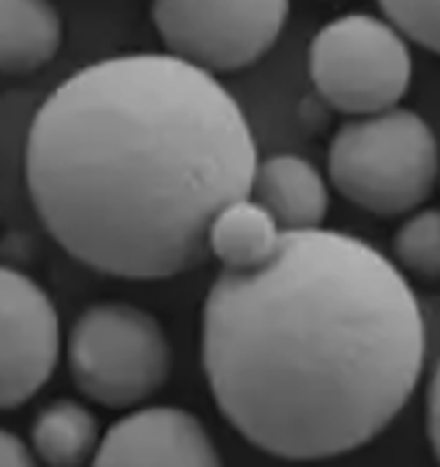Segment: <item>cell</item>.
Masks as SVG:
<instances>
[{
    "mask_svg": "<svg viewBox=\"0 0 440 467\" xmlns=\"http://www.w3.org/2000/svg\"><path fill=\"white\" fill-rule=\"evenodd\" d=\"M203 373L254 449L314 462L351 454L414 398L427 327L405 273L343 230L284 233L249 273L222 270L203 303Z\"/></svg>",
    "mask_w": 440,
    "mask_h": 467,
    "instance_id": "1",
    "label": "cell"
},
{
    "mask_svg": "<svg viewBox=\"0 0 440 467\" xmlns=\"http://www.w3.org/2000/svg\"><path fill=\"white\" fill-rule=\"evenodd\" d=\"M249 119L208 70L173 55L95 60L41 103L25 146L30 201L76 263L127 281L208 257V224L249 195Z\"/></svg>",
    "mask_w": 440,
    "mask_h": 467,
    "instance_id": "2",
    "label": "cell"
},
{
    "mask_svg": "<svg viewBox=\"0 0 440 467\" xmlns=\"http://www.w3.org/2000/svg\"><path fill=\"white\" fill-rule=\"evenodd\" d=\"M440 146L430 122L411 109L354 117L327 149L330 184L340 198L376 216L422 208L438 182Z\"/></svg>",
    "mask_w": 440,
    "mask_h": 467,
    "instance_id": "3",
    "label": "cell"
},
{
    "mask_svg": "<svg viewBox=\"0 0 440 467\" xmlns=\"http://www.w3.org/2000/svg\"><path fill=\"white\" fill-rule=\"evenodd\" d=\"M65 354L73 387L114 410L157 395L173 370V346L162 322L125 300L87 306L68 330Z\"/></svg>",
    "mask_w": 440,
    "mask_h": 467,
    "instance_id": "4",
    "label": "cell"
},
{
    "mask_svg": "<svg viewBox=\"0 0 440 467\" xmlns=\"http://www.w3.org/2000/svg\"><path fill=\"white\" fill-rule=\"evenodd\" d=\"M316 95L338 114L373 117L397 109L414 81L408 38L386 19L351 11L319 27L309 44Z\"/></svg>",
    "mask_w": 440,
    "mask_h": 467,
    "instance_id": "5",
    "label": "cell"
},
{
    "mask_svg": "<svg viewBox=\"0 0 440 467\" xmlns=\"http://www.w3.org/2000/svg\"><path fill=\"white\" fill-rule=\"evenodd\" d=\"M292 0H152L168 55L214 76L259 63L278 41Z\"/></svg>",
    "mask_w": 440,
    "mask_h": 467,
    "instance_id": "6",
    "label": "cell"
},
{
    "mask_svg": "<svg viewBox=\"0 0 440 467\" xmlns=\"http://www.w3.org/2000/svg\"><path fill=\"white\" fill-rule=\"evenodd\" d=\"M60 354L63 327L49 292L27 273L0 265V410L33 400Z\"/></svg>",
    "mask_w": 440,
    "mask_h": 467,
    "instance_id": "7",
    "label": "cell"
},
{
    "mask_svg": "<svg viewBox=\"0 0 440 467\" xmlns=\"http://www.w3.org/2000/svg\"><path fill=\"white\" fill-rule=\"evenodd\" d=\"M92 467H225L200 416L179 405H146L117 419Z\"/></svg>",
    "mask_w": 440,
    "mask_h": 467,
    "instance_id": "8",
    "label": "cell"
},
{
    "mask_svg": "<svg viewBox=\"0 0 440 467\" xmlns=\"http://www.w3.org/2000/svg\"><path fill=\"white\" fill-rule=\"evenodd\" d=\"M252 198L273 213L284 233H306L324 224L330 187L306 157L273 154L257 165Z\"/></svg>",
    "mask_w": 440,
    "mask_h": 467,
    "instance_id": "9",
    "label": "cell"
},
{
    "mask_svg": "<svg viewBox=\"0 0 440 467\" xmlns=\"http://www.w3.org/2000/svg\"><path fill=\"white\" fill-rule=\"evenodd\" d=\"M284 241V230L273 213L254 201L252 192L241 195L216 211L208 224V254L227 273H249L267 265Z\"/></svg>",
    "mask_w": 440,
    "mask_h": 467,
    "instance_id": "10",
    "label": "cell"
},
{
    "mask_svg": "<svg viewBox=\"0 0 440 467\" xmlns=\"http://www.w3.org/2000/svg\"><path fill=\"white\" fill-rule=\"evenodd\" d=\"M63 47V16L52 0H0V73L30 76Z\"/></svg>",
    "mask_w": 440,
    "mask_h": 467,
    "instance_id": "11",
    "label": "cell"
},
{
    "mask_svg": "<svg viewBox=\"0 0 440 467\" xmlns=\"http://www.w3.org/2000/svg\"><path fill=\"white\" fill-rule=\"evenodd\" d=\"M100 421L84 402L60 398L47 402L30 424V446L47 467H81L100 446Z\"/></svg>",
    "mask_w": 440,
    "mask_h": 467,
    "instance_id": "12",
    "label": "cell"
},
{
    "mask_svg": "<svg viewBox=\"0 0 440 467\" xmlns=\"http://www.w3.org/2000/svg\"><path fill=\"white\" fill-rule=\"evenodd\" d=\"M392 252L400 270L440 281V208L422 205L408 213L392 238Z\"/></svg>",
    "mask_w": 440,
    "mask_h": 467,
    "instance_id": "13",
    "label": "cell"
},
{
    "mask_svg": "<svg viewBox=\"0 0 440 467\" xmlns=\"http://www.w3.org/2000/svg\"><path fill=\"white\" fill-rule=\"evenodd\" d=\"M381 14L414 44L440 55V0H376Z\"/></svg>",
    "mask_w": 440,
    "mask_h": 467,
    "instance_id": "14",
    "label": "cell"
},
{
    "mask_svg": "<svg viewBox=\"0 0 440 467\" xmlns=\"http://www.w3.org/2000/svg\"><path fill=\"white\" fill-rule=\"evenodd\" d=\"M0 467H38L33 446H27L16 432L0 427Z\"/></svg>",
    "mask_w": 440,
    "mask_h": 467,
    "instance_id": "15",
    "label": "cell"
},
{
    "mask_svg": "<svg viewBox=\"0 0 440 467\" xmlns=\"http://www.w3.org/2000/svg\"><path fill=\"white\" fill-rule=\"evenodd\" d=\"M427 438L440 465V362L427 387Z\"/></svg>",
    "mask_w": 440,
    "mask_h": 467,
    "instance_id": "16",
    "label": "cell"
}]
</instances>
